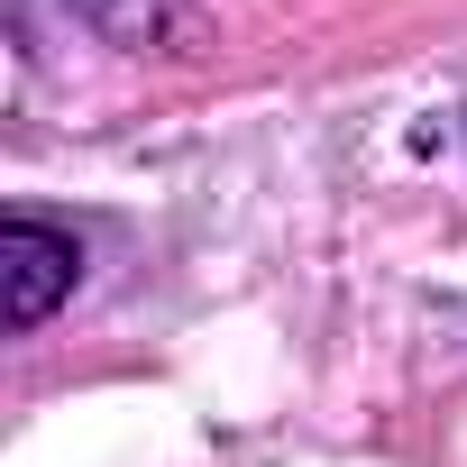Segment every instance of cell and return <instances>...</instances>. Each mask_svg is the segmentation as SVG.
<instances>
[{
    "label": "cell",
    "mask_w": 467,
    "mask_h": 467,
    "mask_svg": "<svg viewBox=\"0 0 467 467\" xmlns=\"http://www.w3.org/2000/svg\"><path fill=\"white\" fill-rule=\"evenodd\" d=\"M74 285H83V248L65 229H47L28 211L0 220V330H37Z\"/></svg>",
    "instance_id": "cell-1"
}]
</instances>
